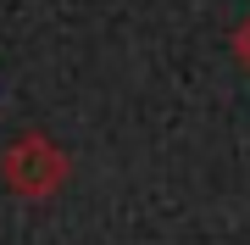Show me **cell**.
I'll list each match as a JSON object with an SVG mask.
<instances>
[{
  "label": "cell",
  "mask_w": 250,
  "mask_h": 245,
  "mask_svg": "<svg viewBox=\"0 0 250 245\" xmlns=\"http://www.w3.org/2000/svg\"><path fill=\"white\" fill-rule=\"evenodd\" d=\"M6 167H11V184H17L22 195H45L50 184H62V173H67V162L45 145V139H22Z\"/></svg>",
  "instance_id": "obj_1"
},
{
  "label": "cell",
  "mask_w": 250,
  "mask_h": 245,
  "mask_svg": "<svg viewBox=\"0 0 250 245\" xmlns=\"http://www.w3.org/2000/svg\"><path fill=\"white\" fill-rule=\"evenodd\" d=\"M233 56L250 67V17H245V28H239V34H233Z\"/></svg>",
  "instance_id": "obj_2"
}]
</instances>
